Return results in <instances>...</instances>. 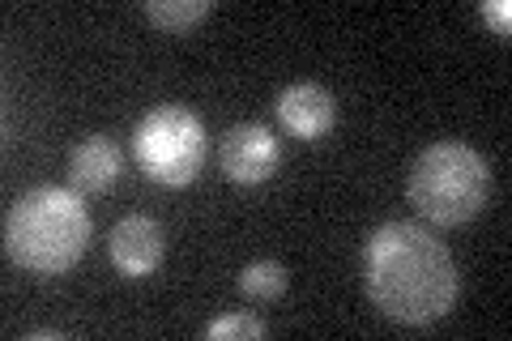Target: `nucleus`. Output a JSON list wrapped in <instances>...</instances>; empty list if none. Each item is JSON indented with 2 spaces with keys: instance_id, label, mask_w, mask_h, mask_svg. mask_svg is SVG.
Wrapping results in <instances>:
<instances>
[{
  "instance_id": "nucleus-3",
  "label": "nucleus",
  "mask_w": 512,
  "mask_h": 341,
  "mask_svg": "<svg viewBox=\"0 0 512 341\" xmlns=\"http://www.w3.org/2000/svg\"><path fill=\"white\" fill-rule=\"evenodd\" d=\"M410 201L436 226H461L487 205V158L466 141H436L410 167Z\"/></svg>"
},
{
  "instance_id": "nucleus-2",
  "label": "nucleus",
  "mask_w": 512,
  "mask_h": 341,
  "mask_svg": "<svg viewBox=\"0 0 512 341\" xmlns=\"http://www.w3.org/2000/svg\"><path fill=\"white\" fill-rule=\"evenodd\" d=\"M90 243V214L77 192L43 184L5 214V252L30 273H64Z\"/></svg>"
},
{
  "instance_id": "nucleus-13",
  "label": "nucleus",
  "mask_w": 512,
  "mask_h": 341,
  "mask_svg": "<svg viewBox=\"0 0 512 341\" xmlns=\"http://www.w3.org/2000/svg\"><path fill=\"white\" fill-rule=\"evenodd\" d=\"M30 341H60V333L56 329H35V333H26Z\"/></svg>"
},
{
  "instance_id": "nucleus-10",
  "label": "nucleus",
  "mask_w": 512,
  "mask_h": 341,
  "mask_svg": "<svg viewBox=\"0 0 512 341\" xmlns=\"http://www.w3.org/2000/svg\"><path fill=\"white\" fill-rule=\"evenodd\" d=\"M239 290H244L248 299H278L286 290V269L278 261H252L239 273Z\"/></svg>"
},
{
  "instance_id": "nucleus-11",
  "label": "nucleus",
  "mask_w": 512,
  "mask_h": 341,
  "mask_svg": "<svg viewBox=\"0 0 512 341\" xmlns=\"http://www.w3.org/2000/svg\"><path fill=\"white\" fill-rule=\"evenodd\" d=\"M205 337H265V320H256L248 312L218 316V320L205 324Z\"/></svg>"
},
{
  "instance_id": "nucleus-1",
  "label": "nucleus",
  "mask_w": 512,
  "mask_h": 341,
  "mask_svg": "<svg viewBox=\"0 0 512 341\" xmlns=\"http://www.w3.org/2000/svg\"><path fill=\"white\" fill-rule=\"evenodd\" d=\"M367 295L397 324H431L457 303V265L419 222H384L363 248Z\"/></svg>"
},
{
  "instance_id": "nucleus-5",
  "label": "nucleus",
  "mask_w": 512,
  "mask_h": 341,
  "mask_svg": "<svg viewBox=\"0 0 512 341\" xmlns=\"http://www.w3.org/2000/svg\"><path fill=\"white\" fill-rule=\"evenodd\" d=\"M278 137L265 124H235L222 137V171L235 184H265L278 171Z\"/></svg>"
},
{
  "instance_id": "nucleus-4",
  "label": "nucleus",
  "mask_w": 512,
  "mask_h": 341,
  "mask_svg": "<svg viewBox=\"0 0 512 341\" xmlns=\"http://www.w3.org/2000/svg\"><path fill=\"white\" fill-rule=\"evenodd\" d=\"M133 154L154 184L184 188L197 180L205 162V124L197 111H188L180 103H163L150 116H141L133 133Z\"/></svg>"
},
{
  "instance_id": "nucleus-8",
  "label": "nucleus",
  "mask_w": 512,
  "mask_h": 341,
  "mask_svg": "<svg viewBox=\"0 0 512 341\" xmlns=\"http://www.w3.org/2000/svg\"><path fill=\"white\" fill-rule=\"evenodd\" d=\"M69 180L77 192H107L120 180V145L103 133L77 141L69 154Z\"/></svg>"
},
{
  "instance_id": "nucleus-12",
  "label": "nucleus",
  "mask_w": 512,
  "mask_h": 341,
  "mask_svg": "<svg viewBox=\"0 0 512 341\" xmlns=\"http://www.w3.org/2000/svg\"><path fill=\"white\" fill-rule=\"evenodd\" d=\"M483 18L500 30V35H508L512 30V5L508 0H483Z\"/></svg>"
},
{
  "instance_id": "nucleus-7",
  "label": "nucleus",
  "mask_w": 512,
  "mask_h": 341,
  "mask_svg": "<svg viewBox=\"0 0 512 341\" xmlns=\"http://www.w3.org/2000/svg\"><path fill=\"white\" fill-rule=\"evenodd\" d=\"M274 107H278L282 128L299 141L325 137L333 120H338V103H333V94L320 81H295V86H286Z\"/></svg>"
},
{
  "instance_id": "nucleus-9",
  "label": "nucleus",
  "mask_w": 512,
  "mask_h": 341,
  "mask_svg": "<svg viewBox=\"0 0 512 341\" xmlns=\"http://www.w3.org/2000/svg\"><path fill=\"white\" fill-rule=\"evenodd\" d=\"M210 0H150L146 5V18L167 30V35H184V30H192L201 18H210Z\"/></svg>"
},
{
  "instance_id": "nucleus-6",
  "label": "nucleus",
  "mask_w": 512,
  "mask_h": 341,
  "mask_svg": "<svg viewBox=\"0 0 512 341\" xmlns=\"http://www.w3.org/2000/svg\"><path fill=\"white\" fill-rule=\"evenodd\" d=\"M107 252L124 278H146V273L163 265V226L146 214L120 218L107 235Z\"/></svg>"
}]
</instances>
